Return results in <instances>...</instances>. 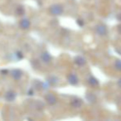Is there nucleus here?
I'll return each mask as SVG.
<instances>
[{
	"label": "nucleus",
	"instance_id": "obj_10",
	"mask_svg": "<svg viewBox=\"0 0 121 121\" xmlns=\"http://www.w3.org/2000/svg\"><path fill=\"white\" fill-rule=\"evenodd\" d=\"M72 105L74 108H78L82 105V101L78 99H76V100H73L72 101Z\"/></svg>",
	"mask_w": 121,
	"mask_h": 121
},
{
	"label": "nucleus",
	"instance_id": "obj_8",
	"mask_svg": "<svg viewBox=\"0 0 121 121\" xmlns=\"http://www.w3.org/2000/svg\"><path fill=\"white\" fill-rule=\"evenodd\" d=\"M68 81H69V82L70 83L71 85H77L78 82V77H77V76L74 74L69 75V76H68Z\"/></svg>",
	"mask_w": 121,
	"mask_h": 121
},
{
	"label": "nucleus",
	"instance_id": "obj_6",
	"mask_svg": "<svg viewBox=\"0 0 121 121\" xmlns=\"http://www.w3.org/2000/svg\"><path fill=\"white\" fill-rule=\"evenodd\" d=\"M40 59H41V61H43L44 63L48 64V63H49L51 61L52 57H51V56L49 55V53H48L47 52H45L40 55Z\"/></svg>",
	"mask_w": 121,
	"mask_h": 121
},
{
	"label": "nucleus",
	"instance_id": "obj_7",
	"mask_svg": "<svg viewBox=\"0 0 121 121\" xmlns=\"http://www.w3.org/2000/svg\"><path fill=\"white\" fill-rule=\"evenodd\" d=\"M96 32L99 34L100 36H104L107 33V30L106 28L103 25H98L96 27Z\"/></svg>",
	"mask_w": 121,
	"mask_h": 121
},
{
	"label": "nucleus",
	"instance_id": "obj_15",
	"mask_svg": "<svg viewBox=\"0 0 121 121\" xmlns=\"http://www.w3.org/2000/svg\"><path fill=\"white\" fill-rule=\"evenodd\" d=\"M119 86H120V87L121 88V79L119 81Z\"/></svg>",
	"mask_w": 121,
	"mask_h": 121
},
{
	"label": "nucleus",
	"instance_id": "obj_13",
	"mask_svg": "<svg viewBox=\"0 0 121 121\" xmlns=\"http://www.w3.org/2000/svg\"><path fill=\"white\" fill-rule=\"evenodd\" d=\"M115 68L118 70V71H121V61L118 60V61H115Z\"/></svg>",
	"mask_w": 121,
	"mask_h": 121
},
{
	"label": "nucleus",
	"instance_id": "obj_11",
	"mask_svg": "<svg viewBox=\"0 0 121 121\" xmlns=\"http://www.w3.org/2000/svg\"><path fill=\"white\" fill-rule=\"evenodd\" d=\"M25 13V9L23 7H18L17 8V14L19 15V16H22Z\"/></svg>",
	"mask_w": 121,
	"mask_h": 121
},
{
	"label": "nucleus",
	"instance_id": "obj_12",
	"mask_svg": "<svg viewBox=\"0 0 121 121\" xmlns=\"http://www.w3.org/2000/svg\"><path fill=\"white\" fill-rule=\"evenodd\" d=\"M88 82H89V84L91 85V86H96V85L98 84V81H97V80L95 79L94 77L89 78V80H88Z\"/></svg>",
	"mask_w": 121,
	"mask_h": 121
},
{
	"label": "nucleus",
	"instance_id": "obj_3",
	"mask_svg": "<svg viewBox=\"0 0 121 121\" xmlns=\"http://www.w3.org/2000/svg\"><path fill=\"white\" fill-rule=\"evenodd\" d=\"M11 75H12V77L13 78L14 80L16 81H18L22 78V71L19 69H15V70H13L11 72Z\"/></svg>",
	"mask_w": 121,
	"mask_h": 121
},
{
	"label": "nucleus",
	"instance_id": "obj_4",
	"mask_svg": "<svg viewBox=\"0 0 121 121\" xmlns=\"http://www.w3.org/2000/svg\"><path fill=\"white\" fill-rule=\"evenodd\" d=\"M45 100L47 101V103L49 105H54L57 102V98L54 94L49 93L48 95H45Z\"/></svg>",
	"mask_w": 121,
	"mask_h": 121
},
{
	"label": "nucleus",
	"instance_id": "obj_1",
	"mask_svg": "<svg viewBox=\"0 0 121 121\" xmlns=\"http://www.w3.org/2000/svg\"><path fill=\"white\" fill-rule=\"evenodd\" d=\"M49 12L54 16H59L64 12V8L59 4H54L49 8Z\"/></svg>",
	"mask_w": 121,
	"mask_h": 121
},
{
	"label": "nucleus",
	"instance_id": "obj_14",
	"mask_svg": "<svg viewBox=\"0 0 121 121\" xmlns=\"http://www.w3.org/2000/svg\"><path fill=\"white\" fill-rule=\"evenodd\" d=\"M17 57V60H21V59L23 58V54L21 52H17L16 53V55H15Z\"/></svg>",
	"mask_w": 121,
	"mask_h": 121
},
{
	"label": "nucleus",
	"instance_id": "obj_9",
	"mask_svg": "<svg viewBox=\"0 0 121 121\" xmlns=\"http://www.w3.org/2000/svg\"><path fill=\"white\" fill-rule=\"evenodd\" d=\"M75 63L78 66H83V65L86 63V61L83 57H78L75 58Z\"/></svg>",
	"mask_w": 121,
	"mask_h": 121
},
{
	"label": "nucleus",
	"instance_id": "obj_2",
	"mask_svg": "<svg viewBox=\"0 0 121 121\" xmlns=\"http://www.w3.org/2000/svg\"><path fill=\"white\" fill-rule=\"evenodd\" d=\"M17 97V93L13 91H8L5 94V99H6L7 101L12 102L16 99Z\"/></svg>",
	"mask_w": 121,
	"mask_h": 121
},
{
	"label": "nucleus",
	"instance_id": "obj_5",
	"mask_svg": "<svg viewBox=\"0 0 121 121\" xmlns=\"http://www.w3.org/2000/svg\"><path fill=\"white\" fill-rule=\"evenodd\" d=\"M19 25L22 29H24V30L29 29L30 27V20L27 19V18H23V19H22L21 21H20Z\"/></svg>",
	"mask_w": 121,
	"mask_h": 121
}]
</instances>
